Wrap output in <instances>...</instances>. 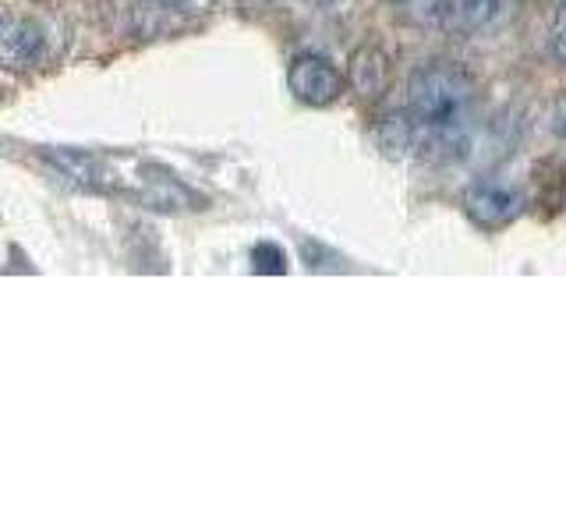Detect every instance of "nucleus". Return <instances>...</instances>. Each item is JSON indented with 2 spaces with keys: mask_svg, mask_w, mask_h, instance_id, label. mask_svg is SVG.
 Returning a JSON list of instances; mask_svg holds the SVG:
<instances>
[{
  "mask_svg": "<svg viewBox=\"0 0 566 531\" xmlns=\"http://www.w3.org/2000/svg\"><path fill=\"white\" fill-rule=\"evenodd\" d=\"M556 35H559V43H566V0H559V18H556Z\"/></svg>",
  "mask_w": 566,
  "mask_h": 531,
  "instance_id": "nucleus-9",
  "label": "nucleus"
},
{
  "mask_svg": "<svg viewBox=\"0 0 566 531\" xmlns=\"http://www.w3.org/2000/svg\"><path fill=\"white\" fill-rule=\"evenodd\" d=\"M350 82L361 96H379L386 85V61L379 50H358L350 61Z\"/></svg>",
  "mask_w": 566,
  "mask_h": 531,
  "instance_id": "nucleus-6",
  "label": "nucleus"
},
{
  "mask_svg": "<svg viewBox=\"0 0 566 531\" xmlns=\"http://www.w3.org/2000/svg\"><path fill=\"white\" fill-rule=\"evenodd\" d=\"M0 46H4V64L11 71H25L46 61V32L43 25L29 14H8L4 18V35H0Z\"/></svg>",
  "mask_w": 566,
  "mask_h": 531,
  "instance_id": "nucleus-4",
  "label": "nucleus"
},
{
  "mask_svg": "<svg viewBox=\"0 0 566 531\" xmlns=\"http://www.w3.org/2000/svg\"><path fill=\"white\" fill-rule=\"evenodd\" d=\"M312 4H315V8H333L336 0H312Z\"/></svg>",
  "mask_w": 566,
  "mask_h": 531,
  "instance_id": "nucleus-10",
  "label": "nucleus"
},
{
  "mask_svg": "<svg viewBox=\"0 0 566 531\" xmlns=\"http://www.w3.org/2000/svg\"><path fill=\"white\" fill-rule=\"evenodd\" d=\"M478 88L457 64H424L407 85V114L386 124L389 153H418L429 159H460L471 149Z\"/></svg>",
  "mask_w": 566,
  "mask_h": 531,
  "instance_id": "nucleus-1",
  "label": "nucleus"
},
{
  "mask_svg": "<svg viewBox=\"0 0 566 531\" xmlns=\"http://www.w3.org/2000/svg\"><path fill=\"white\" fill-rule=\"evenodd\" d=\"M252 262H255V270H259V273H283V270H287V256H283V248H276V244H270V241L255 244Z\"/></svg>",
  "mask_w": 566,
  "mask_h": 531,
  "instance_id": "nucleus-7",
  "label": "nucleus"
},
{
  "mask_svg": "<svg viewBox=\"0 0 566 531\" xmlns=\"http://www.w3.org/2000/svg\"><path fill=\"white\" fill-rule=\"evenodd\" d=\"M291 93L308 106H329L344 93V75L318 53H301L287 67Z\"/></svg>",
  "mask_w": 566,
  "mask_h": 531,
  "instance_id": "nucleus-2",
  "label": "nucleus"
},
{
  "mask_svg": "<svg viewBox=\"0 0 566 531\" xmlns=\"http://www.w3.org/2000/svg\"><path fill=\"white\" fill-rule=\"evenodd\" d=\"M167 4H188V0H167Z\"/></svg>",
  "mask_w": 566,
  "mask_h": 531,
  "instance_id": "nucleus-11",
  "label": "nucleus"
},
{
  "mask_svg": "<svg viewBox=\"0 0 566 531\" xmlns=\"http://www.w3.org/2000/svg\"><path fill=\"white\" fill-rule=\"evenodd\" d=\"M513 11H517V0H453V22L474 35L506 25Z\"/></svg>",
  "mask_w": 566,
  "mask_h": 531,
  "instance_id": "nucleus-5",
  "label": "nucleus"
},
{
  "mask_svg": "<svg viewBox=\"0 0 566 531\" xmlns=\"http://www.w3.org/2000/svg\"><path fill=\"white\" fill-rule=\"evenodd\" d=\"M464 209H468V217L478 227L500 230V227H506V223H513L521 217L524 195L517 188H510V185H500V181H478L464 195Z\"/></svg>",
  "mask_w": 566,
  "mask_h": 531,
  "instance_id": "nucleus-3",
  "label": "nucleus"
},
{
  "mask_svg": "<svg viewBox=\"0 0 566 531\" xmlns=\"http://www.w3.org/2000/svg\"><path fill=\"white\" fill-rule=\"evenodd\" d=\"M389 4L403 14H415V18H432L436 11H442L439 0H389Z\"/></svg>",
  "mask_w": 566,
  "mask_h": 531,
  "instance_id": "nucleus-8",
  "label": "nucleus"
}]
</instances>
